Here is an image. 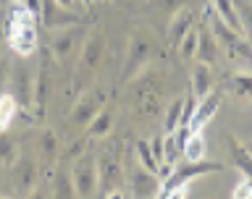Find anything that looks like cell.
Listing matches in <instances>:
<instances>
[{
	"label": "cell",
	"mask_w": 252,
	"mask_h": 199,
	"mask_svg": "<svg viewBox=\"0 0 252 199\" xmlns=\"http://www.w3.org/2000/svg\"><path fill=\"white\" fill-rule=\"evenodd\" d=\"M92 3H94V0H82V5H87V8H90Z\"/></svg>",
	"instance_id": "obj_37"
},
{
	"label": "cell",
	"mask_w": 252,
	"mask_h": 199,
	"mask_svg": "<svg viewBox=\"0 0 252 199\" xmlns=\"http://www.w3.org/2000/svg\"><path fill=\"white\" fill-rule=\"evenodd\" d=\"M5 3H11V0H5Z\"/></svg>",
	"instance_id": "obj_39"
},
{
	"label": "cell",
	"mask_w": 252,
	"mask_h": 199,
	"mask_svg": "<svg viewBox=\"0 0 252 199\" xmlns=\"http://www.w3.org/2000/svg\"><path fill=\"white\" fill-rule=\"evenodd\" d=\"M0 192H3V181H0Z\"/></svg>",
	"instance_id": "obj_38"
},
{
	"label": "cell",
	"mask_w": 252,
	"mask_h": 199,
	"mask_svg": "<svg viewBox=\"0 0 252 199\" xmlns=\"http://www.w3.org/2000/svg\"><path fill=\"white\" fill-rule=\"evenodd\" d=\"M197 42H200V29H194V27H192L184 37L179 39V45H176V47H179V53H181V58H187V60H189V58H194Z\"/></svg>",
	"instance_id": "obj_26"
},
{
	"label": "cell",
	"mask_w": 252,
	"mask_h": 199,
	"mask_svg": "<svg viewBox=\"0 0 252 199\" xmlns=\"http://www.w3.org/2000/svg\"><path fill=\"white\" fill-rule=\"evenodd\" d=\"M226 142H228V149H231L234 165H236V168H239V171L244 173V176H247V178L252 181V155H250L247 149H244V147H242L234 137H228Z\"/></svg>",
	"instance_id": "obj_21"
},
{
	"label": "cell",
	"mask_w": 252,
	"mask_h": 199,
	"mask_svg": "<svg viewBox=\"0 0 252 199\" xmlns=\"http://www.w3.org/2000/svg\"><path fill=\"white\" fill-rule=\"evenodd\" d=\"M55 197H76V192H74V181H71V176L68 178H63V173L58 178H55Z\"/></svg>",
	"instance_id": "obj_31"
},
{
	"label": "cell",
	"mask_w": 252,
	"mask_h": 199,
	"mask_svg": "<svg viewBox=\"0 0 252 199\" xmlns=\"http://www.w3.org/2000/svg\"><path fill=\"white\" fill-rule=\"evenodd\" d=\"M223 171V165L220 163H208V160H187L184 165H179V168H173V176H168L163 181L160 186V194L168 197L171 189L176 186H189V181L197 178V176H205V173H218Z\"/></svg>",
	"instance_id": "obj_5"
},
{
	"label": "cell",
	"mask_w": 252,
	"mask_h": 199,
	"mask_svg": "<svg viewBox=\"0 0 252 199\" xmlns=\"http://www.w3.org/2000/svg\"><path fill=\"white\" fill-rule=\"evenodd\" d=\"M113 121H116L113 108H110V105H102L97 113H94L92 121L87 123V137H92V139L105 137V134H110V129H113Z\"/></svg>",
	"instance_id": "obj_15"
},
{
	"label": "cell",
	"mask_w": 252,
	"mask_h": 199,
	"mask_svg": "<svg viewBox=\"0 0 252 199\" xmlns=\"http://www.w3.org/2000/svg\"><path fill=\"white\" fill-rule=\"evenodd\" d=\"M210 8H213V13H216L220 21H226L234 31L244 34L242 21H239V16H236V8H234V0H213V5H210Z\"/></svg>",
	"instance_id": "obj_19"
},
{
	"label": "cell",
	"mask_w": 252,
	"mask_h": 199,
	"mask_svg": "<svg viewBox=\"0 0 252 199\" xmlns=\"http://www.w3.org/2000/svg\"><path fill=\"white\" fill-rule=\"evenodd\" d=\"M121 173V157L116 155V149H102L97 157V192L105 197H118L124 189Z\"/></svg>",
	"instance_id": "obj_4"
},
{
	"label": "cell",
	"mask_w": 252,
	"mask_h": 199,
	"mask_svg": "<svg viewBox=\"0 0 252 199\" xmlns=\"http://www.w3.org/2000/svg\"><path fill=\"white\" fill-rule=\"evenodd\" d=\"M158 45L155 37L147 29H137L129 37V47H126V63H124V82H134L139 76L142 68H147V63L155 58Z\"/></svg>",
	"instance_id": "obj_3"
},
{
	"label": "cell",
	"mask_w": 252,
	"mask_h": 199,
	"mask_svg": "<svg viewBox=\"0 0 252 199\" xmlns=\"http://www.w3.org/2000/svg\"><path fill=\"white\" fill-rule=\"evenodd\" d=\"M21 3H24V5H27V8H29V11H32V13H34V16H37V19H39V13H42V0H21Z\"/></svg>",
	"instance_id": "obj_35"
},
{
	"label": "cell",
	"mask_w": 252,
	"mask_h": 199,
	"mask_svg": "<svg viewBox=\"0 0 252 199\" xmlns=\"http://www.w3.org/2000/svg\"><path fill=\"white\" fill-rule=\"evenodd\" d=\"M228 86L236 97H252V74H234L228 79Z\"/></svg>",
	"instance_id": "obj_28"
},
{
	"label": "cell",
	"mask_w": 252,
	"mask_h": 199,
	"mask_svg": "<svg viewBox=\"0 0 252 199\" xmlns=\"http://www.w3.org/2000/svg\"><path fill=\"white\" fill-rule=\"evenodd\" d=\"M105 50H108V39L102 31L92 29L82 37L79 60H76V68H74V79H71V92H82L90 86V82L97 76L102 60H105Z\"/></svg>",
	"instance_id": "obj_2"
},
{
	"label": "cell",
	"mask_w": 252,
	"mask_h": 199,
	"mask_svg": "<svg viewBox=\"0 0 252 199\" xmlns=\"http://www.w3.org/2000/svg\"><path fill=\"white\" fill-rule=\"evenodd\" d=\"M150 149H153L155 160H158V165H160L163 163V137H155L153 142H150Z\"/></svg>",
	"instance_id": "obj_34"
},
{
	"label": "cell",
	"mask_w": 252,
	"mask_h": 199,
	"mask_svg": "<svg viewBox=\"0 0 252 199\" xmlns=\"http://www.w3.org/2000/svg\"><path fill=\"white\" fill-rule=\"evenodd\" d=\"M213 89V71H210V63H197L194 71H192V97L194 100H202L205 94Z\"/></svg>",
	"instance_id": "obj_17"
},
{
	"label": "cell",
	"mask_w": 252,
	"mask_h": 199,
	"mask_svg": "<svg viewBox=\"0 0 252 199\" xmlns=\"http://www.w3.org/2000/svg\"><path fill=\"white\" fill-rule=\"evenodd\" d=\"M205 149H208V144H205L202 131H192V134H189V139H187V144H184L181 157H187V160H202Z\"/></svg>",
	"instance_id": "obj_22"
},
{
	"label": "cell",
	"mask_w": 252,
	"mask_h": 199,
	"mask_svg": "<svg viewBox=\"0 0 252 199\" xmlns=\"http://www.w3.org/2000/svg\"><path fill=\"white\" fill-rule=\"evenodd\" d=\"M55 3L58 5H63V8H68V11H79V3H82V0H55Z\"/></svg>",
	"instance_id": "obj_36"
},
{
	"label": "cell",
	"mask_w": 252,
	"mask_h": 199,
	"mask_svg": "<svg viewBox=\"0 0 252 199\" xmlns=\"http://www.w3.org/2000/svg\"><path fill=\"white\" fill-rule=\"evenodd\" d=\"M13 186H16V192H21V194H32V189H34L37 184V163L32 160V157L27 155H19L13 160Z\"/></svg>",
	"instance_id": "obj_13"
},
{
	"label": "cell",
	"mask_w": 252,
	"mask_h": 199,
	"mask_svg": "<svg viewBox=\"0 0 252 199\" xmlns=\"http://www.w3.org/2000/svg\"><path fill=\"white\" fill-rule=\"evenodd\" d=\"M213 27H216V29H213V31H216V37L228 47V55H231V58H236V55H242V58H252V50H250L244 34L234 31L226 21H220L218 16H216V21H213Z\"/></svg>",
	"instance_id": "obj_11"
},
{
	"label": "cell",
	"mask_w": 252,
	"mask_h": 199,
	"mask_svg": "<svg viewBox=\"0 0 252 199\" xmlns=\"http://www.w3.org/2000/svg\"><path fill=\"white\" fill-rule=\"evenodd\" d=\"M82 37H84V31L79 29V24L76 27H66V29H55L50 42H47V50L53 53L55 60H63L66 55L76 50V45H82Z\"/></svg>",
	"instance_id": "obj_9"
},
{
	"label": "cell",
	"mask_w": 252,
	"mask_h": 199,
	"mask_svg": "<svg viewBox=\"0 0 252 199\" xmlns=\"http://www.w3.org/2000/svg\"><path fill=\"white\" fill-rule=\"evenodd\" d=\"M8 84H11V63L0 60V94L8 92Z\"/></svg>",
	"instance_id": "obj_32"
},
{
	"label": "cell",
	"mask_w": 252,
	"mask_h": 199,
	"mask_svg": "<svg viewBox=\"0 0 252 199\" xmlns=\"http://www.w3.org/2000/svg\"><path fill=\"white\" fill-rule=\"evenodd\" d=\"M231 197H252V181L244 176L239 184H236L234 189H231Z\"/></svg>",
	"instance_id": "obj_33"
},
{
	"label": "cell",
	"mask_w": 252,
	"mask_h": 199,
	"mask_svg": "<svg viewBox=\"0 0 252 199\" xmlns=\"http://www.w3.org/2000/svg\"><path fill=\"white\" fill-rule=\"evenodd\" d=\"M181 110H184V97H176L171 102V108H168V113H165V131L173 134L179 129V123H181Z\"/></svg>",
	"instance_id": "obj_29"
},
{
	"label": "cell",
	"mask_w": 252,
	"mask_h": 199,
	"mask_svg": "<svg viewBox=\"0 0 252 199\" xmlns=\"http://www.w3.org/2000/svg\"><path fill=\"white\" fill-rule=\"evenodd\" d=\"M11 94L19 100V108L32 110V102H34V74L29 68H11Z\"/></svg>",
	"instance_id": "obj_10"
},
{
	"label": "cell",
	"mask_w": 252,
	"mask_h": 199,
	"mask_svg": "<svg viewBox=\"0 0 252 199\" xmlns=\"http://www.w3.org/2000/svg\"><path fill=\"white\" fill-rule=\"evenodd\" d=\"M58 149H61V142H58V134L53 129H45L42 137H39V152L47 163H53L55 157H58Z\"/></svg>",
	"instance_id": "obj_23"
},
{
	"label": "cell",
	"mask_w": 252,
	"mask_h": 199,
	"mask_svg": "<svg viewBox=\"0 0 252 199\" xmlns=\"http://www.w3.org/2000/svg\"><path fill=\"white\" fill-rule=\"evenodd\" d=\"M234 8H236V16L242 21V29L250 31L252 29V0H234Z\"/></svg>",
	"instance_id": "obj_30"
},
{
	"label": "cell",
	"mask_w": 252,
	"mask_h": 199,
	"mask_svg": "<svg viewBox=\"0 0 252 199\" xmlns=\"http://www.w3.org/2000/svg\"><path fill=\"white\" fill-rule=\"evenodd\" d=\"M160 178H158V173H150L147 168H137L131 171L129 176V194L131 197H158L160 194Z\"/></svg>",
	"instance_id": "obj_12"
},
{
	"label": "cell",
	"mask_w": 252,
	"mask_h": 199,
	"mask_svg": "<svg viewBox=\"0 0 252 199\" xmlns=\"http://www.w3.org/2000/svg\"><path fill=\"white\" fill-rule=\"evenodd\" d=\"M19 100L13 97L11 92H3L0 94V131H8L11 123L16 121V113H19Z\"/></svg>",
	"instance_id": "obj_20"
},
{
	"label": "cell",
	"mask_w": 252,
	"mask_h": 199,
	"mask_svg": "<svg viewBox=\"0 0 252 199\" xmlns=\"http://www.w3.org/2000/svg\"><path fill=\"white\" fill-rule=\"evenodd\" d=\"M216 39H213L208 31H200V42H197V53H194V58L197 60H202V63H213L216 60Z\"/></svg>",
	"instance_id": "obj_24"
},
{
	"label": "cell",
	"mask_w": 252,
	"mask_h": 199,
	"mask_svg": "<svg viewBox=\"0 0 252 199\" xmlns=\"http://www.w3.org/2000/svg\"><path fill=\"white\" fill-rule=\"evenodd\" d=\"M47 89H50V71H47V63H39V76L34 79V102H32V110L37 115H42L45 110V100H47Z\"/></svg>",
	"instance_id": "obj_18"
},
{
	"label": "cell",
	"mask_w": 252,
	"mask_h": 199,
	"mask_svg": "<svg viewBox=\"0 0 252 199\" xmlns=\"http://www.w3.org/2000/svg\"><path fill=\"white\" fill-rule=\"evenodd\" d=\"M220 92H208L205 97L200 100V105H194V113H192V121H189V131H202L205 126L213 121V115L218 113L220 108Z\"/></svg>",
	"instance_id": "obj_14"
},
{
	"label": "cell",
	"mask_w": 252,
	"mask_h": 199,
	"mask_svg": "<svg viewBox=\"0 0 252 199\" xmlns=\"http://www.w3.org/2000/svg\"><path fill=\"white\" fill-rule=\"evenodd\" d=\"M192 21H194V13L189 11V8H179V11L171 16V21H168V42L179 45V39L192 29Z\"/></svg>",
	"instance_id": "obj_16"
},
{
	"label": "cell",
	"mask_w": 252,
	"mask_h": 199,
	"mask_svg": "<svg viewBox=\"0 0 252 199\" xmlns=\"http://www.w3.org/2000/svg\"><path fill=\"white\" fill-rule=\"evenodd\" d=\"M105 105V97L97 92V89H82L79 92V97L74 102V108H71V123L76 126V129H87V123L94 118V113Z\"/></svg>",
	"instance_id": "obj_7"
},
{
	"label": "cell",
	"mask_w": 252,
	"mask_h": 199,
	"mask_svg": "<svg viewBox=\"0 0 252 199\" xmlns=\"http://www.w3.org/2000/svg\"><path fill=\"white\" fill-rule=\"evenodd\" d=\"M71 181H74L76 197H92L97 194V160L92 155L76 157L74 171H71Z\"/></svg>",
	"instance_id": "obj_6"
},
{
	"label": "cell",
	"mask_w": 252,
	"mask_h": 199,
	"mask_svg": "<svg viewBox=\"0 0 252 199\" xmlns=\"http://www.w3.org/2000/svg\"><path fill=\"white\" fill-rule=\"evenodd\" d=\"M39 21H42L45 29H66V27H76L82 24V16L76 11H68V8L58 5L55 0H42V13H39Z\"/></svg>",
	"instance_id": "obj_8"
},
{
	"label": "cell",
	"mask_w": 252,
	"mask_h": 199,
	"mask_svg": "<svg viewBox=\"0 0 252 199\" xmlns=\"http://www.w3.org/2000/svg\"><path fill=\"white\" fill-rule=\"evenodd\" d=\"M16 157H19V144H16L5 131H0V163H3V165H13Z\"/></svg>",
	"instance_id": "obj_27"
},
{
	"label": "cell",
	"mask_w": 252,
	"mask_h": 199,
	"mask_svg": "<svg viewBox=\"0 0 252 199\" xmlns=\"http://www.w3.org/2000/svg\"><path fill=\"white\" fill-rule=\"evenodd\" d=\"M37 24L39 19L29 11L21 0H16V5L8 8L5 13V42L11 45V50L21 58L34 55L39 39H37Z\"/></svg>",
	"instance_id": "obj_1"
},
{
	"label": "cell",
	"mask_w": 252,
	"mask_h": 199,
	"mask_svg": "<svg viewBox=\"0 0 252 199\" xmlns=\"http://www.w3.org/2000/svg\"><path fill=\"white\" fill-rule=\"evenodd\" d=\"M137 3H142V0H137Z\"/></svg>",
	"instance_id": "obj_40"
},
{
	"label": "cell",
	"mask_w": 252,
	"mask_h": 199,
	"mask_svg": "<svg viewBox=\"0 0 252 199\" xmlns=\"http://www.w3.org/2000/svg\"><path fill=\"white\" fill-rule=\"evenodd\" d=\"M137 163L142 168H147L150 173H158V168H160L155 160V155H153V149H150V142H145V139L137 142Z\"/></svg>",
	"instance_id": "obj_25"
}]
</instances>
